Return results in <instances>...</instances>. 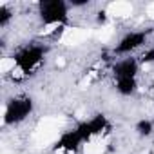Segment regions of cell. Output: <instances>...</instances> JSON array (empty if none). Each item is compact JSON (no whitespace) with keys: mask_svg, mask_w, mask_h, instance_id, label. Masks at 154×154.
<instances>
[{"mask_svg":"<svg viewBox=\"0 0 154 154\" xmlns=\"http://www.w3.org/2000/svg\"><path fill=\"white\" fill-rule=\"evenodd\" d=\"M141 62H143V63H154V47H149V49L143 53Z\"/></svg>","mask_w":154,"mask_h":154,"instance_id":"cell-15","label":"cell"},{"mask_svg":"<svg viewBox=\"0 0 154 154\" xmlns=\"http://www.w3.org/2000/svg\"><path fill=\"white\" fill-rule=\"evenodd\" d=\"M31 112H33V100L29 96H15L4 107L2 122L4 125H17L22 123Z\"/></svg>","mask_w":154,"mask_h":154,"instance_id":"cell-2","label":"cell"},{"mask_svg":"<svg viewBox=\"0 0 154 154\" xmlns=\"http://www.w3.org/2000/svg\"><path fill=\"white\" fill-rule=\"evenodd\" d=\"M45 58V47H40V45H29L26 49H22L15 60H17V69L20 72H29L33 69H36L42 60Z\"/></svg>","mask_w":154,"mask_h":154,"instance_id":"cell-3","label":"cell"},{"mask_svg":"<svg viewBox=\"0 0 154 154\" xmlns=\"http://www.w3.org/2000/svg\"><path fill=\"white\" fill-rule=\"evenodd\" d=\"M107 15L116 17V18H125L132 15V6L129 2H112L107 8Z\"/></svg>","mask_w":154,"mask_h":154,"instance_id":"cell-9","label":"cell"},{"mask_svg":"<svg viewBox=\"0 0 154 154\" xmlns=\"http://www.w3.org/2000/svg\"><path fill=\"white\" fill-rule=\"evenodd\" d=\"M13 18V11L8 4H0V27H6Z\"/></svg>","mask_w":154,"mask_h":154,"instance_id":"cell-13","label":"cell"},{"mask_svg":"<svg viewBox=\"0 0 154 154\" xmlns=\"http://www.w3.org/2000/svg\"><path fill=\"white\" fill-rule=\"evenodd\" d=\"M103 152H105V145L103 141H98V140H91L82 147V154H103Z\"/></svg>","mask_w":154,"mask_h":154,"instance_id":"cell-11","label":"cell"},{"mask_svg":"<svg viewBox=\"0 0 154 154\" xmlns=\"http://www.w3.org/2000/svg\"><path fill=\"white\" fill-rule=\"evenodd\" d=\"M80 147H84V140L82 136L78 134V131H67V132H62L58 136V141H56V152L60 154H74Z\"/></svg>","mask_w":154,"mask_h":154,"instance_id":"cell-6","label":"cell"},{"mask_svg":"<svg viewBox=\"0 0 154 154\" xmlns=\"http://www.w3.org/2000/svg\"><path fill=\"white\" fill-rule=\"evenodd\" d=\"M111 33H112V29L111 27H103L102 31H100V40L103 42V40H107L109 36H111Z\"/></svg>","mask_w":154,"mask_h":154,"instance_id":"cell-16","label":"cell"},{"mask_svg":"<svg viewBox=\"0 0 154 154\" xmlns=\"http://www.w3.org/2000/svg\"><path fill=\"white\" fill-rule=\"evenodd\" d=\"M38 15L44 26L47 27H58L67 22L69 17V4L63 0H44L38 4Z\"/></svg>","mask_w":154,"mask_h":154,"instance_id":"cell-1","label":"cell"},{"mask_svg":"<svg viewBox=\"0 0 154 154\" xmlns=\"http://www.w3.org/2000/svg\"><path fill=\"white\" fill-rule=\"evenodd\" d=\"M105 127H107L105 116H94V118H91V120H87V122H82L78 127H76V131H78V134L82 136L84 143H87V141H91L93 138L102 136V132L105 131Z\"/></svg>","mask_w":154,"mask_h":154,"instance_id":"cell-5","label":"cell"},{"mask_svg":"<svg viewBox=\"0 0 154 154\" xmlns=\"http://www.w3.org/2000/svg\"><path fill=\"white\" fill-rule=\"evenodd\" d=\"M0 69H2V72H13L17 69V60L15 58H2L0 60Z\"/></svg>","mask_w":154,"mask_h":154,"instance_id":"cell-14","label":"cell"},{"mask_svg":"<svg viewBox=\"0 0 154 154\" xmlns=\"http://www.w3.org/2000/svg\"><path fill=\"white\" fill-rule=\"evenodd\" d=\"M87 36H89V31L84 29V27H67V29H62L60 42L65 44V45H78Z\"/></svg>","mask_w":154,"mask_h":154,"instance_id":"cell-8","label":"cell"},{"mask_svg":"<svg viewBox=\"0 0 154 154\" xmlns=\"http://www.w3.org/2000/svg\"><path fill=\"white\" fill-rule=\"evenodd\" d=\"M147 38H149V35L145 31H131L120 38V42L114 47V53L116 54H131L136 49H140L141 45H145Z\"/></svg>","mask_w":154,"mask_h":154,"instance_id":"cell-4","label":"cell"},{"mask_svg":"<svg viewBox=\"0 0 154 154\" xmlns=\"http://www.w3.org/2000/svg\"><path fill=\"white\" fill-rule=\"evenodd\" d=\"M134 131L140 134V136H150L152 131H154V123L150 120H140L134 127Z\"/></svg>","mask_w":154,"mask_h":154,"instance_id":"cell-12","label":"cell"},{"mask_svg":"<svg viewBox=\"0 0 154 154\" xmlns=\"http://www.w3.org/2000/svg\"><path fill=\"white\" fill-rule=\"evenodd\" d=\"M138 71H140V63H138L136 58H122L112 67L116 80L118 78H136Z\"/></svg>","mask_w":154,"mask_h":154,"instance_id":"cell-7","label":"cell"},{"mask_svg":"<svg viewBox=\"0 0 154 154\" xmlns=\"http://www.w3.org/2000/svg\"><path fill=\"white\" fill-rule=\"evenodd\" d=\"M69 6H72V8H84V6H89V2H87V0H71Z\"/></svg>","mask_w":154,"mask_h":154,"instance_id":"cell-17","label":"cell"},{"mask_svg":"<svg viewBox=\"0 0 154 154\" xmlns=\"http://www.w3.org/2000/svg\"><path fill=\"white\" fill-rule=\"evenodd\" d=\"M116 91L123 96H131L138 91V80L136 78H118L116 80Z\"/></svg>","mask_w":154,"mask_h":154,"instance_id":"cell-10","label":"cell"}]
</instances>
